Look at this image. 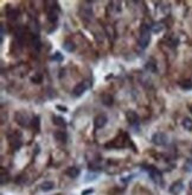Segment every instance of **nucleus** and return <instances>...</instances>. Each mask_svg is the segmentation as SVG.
<instances>
[{
  "instance_id": "nucleus-1",
  "label": "nucleus",
  "mask_w": 192,
  "mask_h": 195,
  "mask_svg": "<svg viewBox=\"0 0 192 195\" xmlns=\"http://www.w3.org/2000/svg\"><path fill=\"white\" fill-rule=\"evenodd\" d=\"M151 42V36H149V29L146 25H142L141 27V36L139 38V45L141 49H146Z\"/></svg>"
},
{
  "instance_id": "nucleus-2",
  "label": "nucleus",
  "mask_w": 192,
  "mask_h": 195,
  "mask_svg": "<svg viewBox=\"0 0 192 195\" xmlns=\"http://www.w3.org/2000/svg\"><path fill=\"white\" fill-rule=\"evenodd\" d=\"M14 119H16V121H17V124L19 126H21V127H28V125L31 124V119H30V117H28V113H25V112H23V111H19L16 113L14 115Z\"/></svg>"
},
{
  "instance_id": "nucleus-3",
  "label": "nucleus",
  "mask_w": 192,
  "mask_h": 195,
  "mask_svg": "<svg viewBox=\"0 0 192 195\" xmlns=\"http://www.w3.org/2000/svg\"><path fill=\"white\" fill-rule=\"evenodd\" d=\"M168 142V137L163 132H156L152 136V143L156 144L158 146H161V145H166Z\"/></svg>"
},
{
  "instance_id": "nucleus-4",
  "label": "nucleus",
  "mask_w": 192,
  "mask_h": 195,
  "mask_svg": "<svg viewBox=\"0 0 192 195\" xmlns=\"http://www.w3.org/2000/svg\"><path fill=\"white\" fill-rule=\"evenodd\" d=\"M126 118H127V121L129 123V125H132L134 127L139 125V115L137 114V112L129 109L126 112Z\"/></svg>"
},
{
  "instance_id": "nucleus-5",
  "label": "nucleus",
  "mask_w": 192,
  "mask_h": 195,
  "mask_svg": "<svg viewBox=\"0 0 192 195\" xmlns=\"http://www.w3.org/2000/svg\"><path fill=\"white\" fill-rule=\"evenodd\" d=\"M184 189V183L182 181H175L174 183H172L171 186H170V193L172 195H179L182 192H183Z\"/></svg>"
},
{
  "instance_id": "nucleus-6",
  "label": "nucleus",
  "mask_w": 192,
  "mask_h": 195,
  "mask_svg": "<svg viewBox=\"0 0 192 195\" xmlns=\"http://www.w3.org/2000/svg\"><path fill=\"white\" fill-rule=\"evenodd\" d=\"M148 174H149V176H151V178L156 182V183H158V185H160L161 183V180H163V176H161V173L158 170V169L156 168H152L148 170Z\"/></svg>"
},
{
  "instance_id": "nucleus-7",
  "label": "nucleus",
  "mask_w": 192,
  "mask_h": 195,
  "mask_svg": "<svg viewBox=\"0 0 192 195\" xmlns=\"http://www.w3.org/2000/svg\"><path fill=\"white\" fill-rule=\"evenodd\" d=\"M87 85L84 83V82H80V83H77L75 87H73V97H81L83 93L87 90Z\"/></svg>"
},
{
  "instance_id": "nucleus-8",
  "label": "nucleus",
  "mask_w": 192,
  "mask_h": 195,
  "mask_svg": "<svg viewBox=\"0 0 192 195\" xmlns=\"http://www.w3.org/2000/svg\"><path fill=\"white\" fill-rule=\"evenodd\" d=\"M107 121H108V118H107L104 114L97 115V117L94 119L95 129H102V127H104L106 124H107Z\"/></svg>"
},
{
  "instance_id": "nucleus-9",
  "label": "nucleus",
  "mask_w": 192,
  "mask_h": 195,
  "mask_svg": "<svg viewBox=\"0 0 192 195\" xmlns=\"http://www.w3.org/2000/svg\"><path fill=\"white\" fill-rule=\"evenodd\" d=\"M58 7H51L49 9L47 12V19L51 22V23H56L57 19H58Z\"/></svg>"
},
{
  "instance_id": "nucleus-10",
  "label": "nucleus",
  "mask_w": 192,
  "mask_h": 195,
  "mask_svg": "<svg viewBox=\"0 0 192 195\" xmlns=\"http://www.w3.org/2000/svg\"><path fill=\"white\" fill-rule=\"evenodd\" d=\"M54 137L56 138V141L61 143H66V141H68V134L65 131H56L54 133Z\"/></svg>"
},
{
  "instance_id": "nucleus-11",
  "label": "nucleus",
  "mask_w": 192,
  "mask_h": 195,
  "mask_svg": "<svg viewBox=\"0 0 192 195\" xmlns=\"http://www.w3.org/2000/svg\"><path fill=\"white\" fill-rule=\"evenodd\" d=\"M52 123L56 126H59V127H65L66 126V121L63 117H59V115H52Z\"/></svg>"
},
{
  "instance_id": "nucleus-12",
  "label": "nucleus",
  "mask_w": 192,
  "mask_h": 195,
  "mask_svg": "<svg viewBox=\"0 0 192 195\" xmlns=\"http://www.w3.org/2000/svg\"><path fill=\"white\" fill-rule=\"evenodd\" d=\"M65 174L70 178H76L80 175V169H77L76 167H70L65 170Z\"/></svg>"
},
{
  "instance_id": "nucleus-13",
  "label": "nucleus",
  "mask_w": 192,
  "mask_h": 195,
  "mask_svg": "<svg viewBox=\"0 0 192 195\" xmlns=\"http://www.w3.org/2000/svg\"><path fill=\"white\" fill-rule=\"evenodd\" d=\"M55 188V183L52 181H44L42 185H40V190L42 192H50Z\"/></svg>"
},
{
  "instance_id": "nucleus-14",
  "label": "nucleus",
  "mask_w": 192,
  "mask_h": 195,
  "mask_svg": "<svg viewBox=\"0 0 192 195\" xmlns=\"http://www.w3.org/2000/svg\"><path fill=\"white\" fill-rule=\"evenodd\" d=\"M6 16L9 18V20H17L19 17V11L17 9H9L7 12H6Z\"/></svg>"
},
{
  "instance_id": "nucleus-15",
  "label": "nucleus",
  "mask_w": 192,
  "mask_h": 195,
  "mask_svg": "<svg viewBox=\"0 0 192 195\" xmlns=\"http://www.w3.org/2000/svg\"><path fill=\"white\" fill-rule=\"evenodd\" d=\"M28 26H30L31 31H32L33 34L38 35V32H39L40 27H39V24H38V22H37L36 19H31V20H30V23H28Z\"/></svg>"
},
{
  "instance_id": "nucleus-16",
  "label": "nucleus",
  "mask_w": 192,
  "mask_h": 195,
  "mask_svg": "<svg viewBox=\"0 0 192 195\" xmlns=\"http://www.w3.org/2000/svg\"><path fill=\"white\" fill-rule=\"evenodd\" d=\"M32 46L36 49L37 51L40 50V48H42V42H40L39 36L38 35H35L33 37H32Z\"/></svg>"
},
{
  "instance_id": "nucleus-17",
  "label": "nucleus",
  "mask_w": 192,
  "mask_h": 195,
  "mask_svg": "<svg viewBox=\"0 0 192 195\" xmlns=\"http://www.w3.org/2000/svg\"><path fill=\"white\" fill-rule=\"evenodd\" d=\"M9 139H11V146H12V149H14V150H18L19 148H20V145H21L20 138L14 136L13 138H9Z\"/></svg>"
},
{
  "instance_id": "nucleus-18",
  "label": "nucleus",
  "mask_w": 192,
  "mask_h": 195,
  "mask_svg": "<svg viewBox=\"0 0 192 195\" xmlns=\"http://www.w3.org/2000/svg\"><path fill=\"white\" fill-rule=\"evenodd\" d=\"M63 49L68 53H73L75 50V44H73L71 41H65L63 44Z\"/></svg>"
},
{
  "instance_id": "nucleus-19",
  "label": "nucleus",
  "mask_w": 192,
  "mask_h": 195,
  "mask_svg": "<svg viewBox=\"0 0 192 195\" xmlns=\"http://www.w3.org/2000/svg\"><path fill=\"white\" fill-rule=\"evenodd\" d=\"M82 14L85 18H90L92 17V9L90 6H82V10H81Z\"/></svg>"
},
{
  "instance_id": "nucleus-20",
  "label": "nucleus",
  "mask_w": 192,
  "mask_h": 195,
  "mask_svg": "<svg viewBox=\"0 0 192 195\" xmlns=\"http://www.w3.org/2000/svg\"><path fill=\"white\" fill-rule=\"evenodd\" d=\"M102 101H103V104L106 106H111L113 105V97L110 94H104L102 97Z\"/></svg>"
},
{
  "instance_id": "nucleus-21",
  "label": "nucleus",
  "mask_w": 192,
  "mask_h": 195,
  "mask_svg": "<svg viewBox=\"0 0 192 195\" xmlns=\"http://www.w3.org/2000/svg\"><path fill=\"white\" fill-rule=\"evenodd\" d=\"M179 86H180L183 89H185V90L192 89V81L191 80H184L179 83Z\"/></svg>"
},
{
  "instance_id": "nucleus-22",
  "label": "nucleus",
  "mask_w": 192,
  "mask_h": 195,
  "mask_svg": "<svg viewBox=\"0 0 192 195\" xmlns=\"http://www.w3.org/2000/svg\"><path fill=\"white\" fill-rule=\"evenodd\" d=\"M163 29H164V25H163L161 23H156V24H153V26H152V32H153V34H160V32L163 31Z\"/></svg>"
},
{
  "instance_id": "nucleus-23",
  "label": "nucleus",
  "mask_w": 192,
  "mask_h": 195,
  "mask_svg": "<svg viewBox=\"0 0 192 195\" xmlns=\"http://www.w3.org/2000/svg\"><path fill=\"white\" fill-rule=\"evenodd\" d=\"M39 120H40V119H39V117L36 115V117L32 119V121H31V124H32V126H33V129L36 130L37 132H38V131H39V129H40V127H39V126H40V121H39Z\"/></svg>"
},
{
  "instance_id": "nucleus-24",
  "label": "nucleus",
  "mask_w": 192,
  "mask_h": 195,
  "mask_svg": "<svg viewBox=\"0 0 192 195\" xmlns=\"http://www.w3.org/2000/svg\"><path fill=\"white\" fill-rule=\"evenodd\" d=\"M183 127L184 129H186V130H192V120L190 118H185L183 120Z\"/></svg>"
},
{
  "instance_id": "nucleus-25",
  "label": "nucleus",
  "mask_w": 192,
  "mask_h": 195,
  "mask_svg": "<svg viewBox=\"0 0 192 195\" xmlns=\"http://www.w3.org/2000/svg\"><path fill=\"white\" fill-rule=\"evenodd\" d=\"M51 60L52 61H57V62H61V61H63V55H61V53H55L52 56H51Z\"/></svg>"
},
{
  "instance_id": "nucleus-26",
  "label": "nucleus",
  "mask_w": 192,
  "mask_h": 195,
  "mask_svg": "<svg viewBox=\"0 0 192 195\" xmlns=\"http://www.w3.org/2000/svg\"><path fill=\"white\" fill-rule=\"evenodd\" d=\"M146 69H148V70H151V71H156V64H154V62H153V61H152V62H147Z\"/></svg>"
},
{
  "instance_id": "nucleus-27",
  "label": "nucleus",
  "mask_w": 192,
  "mask_h": 195,
  "mask_svg": "<svg viewBox=\"0 0 192 195\" xmlns=\"http://www.w3.org/2000/svg\"><path fill=\"white\" fill-rule=\"evenodd\" d=\"M184 168L186 171H192V161L189 160L186 163H185V165H184Z\"/></svg>"
},
{
  "instance_id": "nucleus-28",
  "label": "nucleus",
  "mask_w": 192,
  "mask_h": 195,
  "mask_svg": "<svg viewBox=\"0 0 192 195\" xmlns=\"http://www.w3.org/2000/svg\"><path fill=\"white\" fill-rule=\"evenodd\" d=\"M31 80H32V82H35V83H39V82H40V80H42V76H40L39 74H37L36 78H32Z\"/></svg>"
},
{
  "instance_id": "nucleus-29",
  "label": "nucleus",
  "mask_w": 192,
  "mask_h": 195,
  "mask_svg": "<svg viewBox=\"0 0 192 195\" xmlns=\"http://www.w3.org/2000/svg\"><path fill=\"white\" fill-rule=\"evenodd\" d=\"M57 109H59V111H64V112H66V111H68V108H66V107H64V106H59V105L57 106Z\"/></svg>"
},
{
  "instance_id": "nucleus-30",
  "label": "nucleus",
  "mask_w": 192,
  "mask_h": 195,
  "mask_svg": "<svg viewBox=\"0 0 192 195\" xmlns=\"http://www.w3.org/2000/svg\"><path fill=\"white\" fill-rule=\"evenodd\" d=\"M90 193H92V189H89V190H85V192H83V193H82V195L90 194Z\"/></svg>"
},
{
  "instance_id": "nucleus-31",
  "label": "nucleus",
  "mask_w": 192,
  "mask_h": 195,
  "mask_svg": "<svg viewBox=\"0 0 192 195\" xmlns=\"http://www.w3.org/2000/svg\"><path fill=\"white\" fill-rule=\"evenodd\" d=\"M190 188H191V189H192V181H191V182H190Z\"/></svg>"
},
{
  "instance_id": "nucleus-32",
  "label": "nucleus",
  "mask_w": 192,
  "mask_h": 195,
  "mask_svg": "<svg viewBox=\"0 0 192 195\" xmlns=\"http://www.w3.org/2000/svg\"><path fill=\"white\" fill-rule=\"evenodd\" d=\"M190 111H191V113H192V105L190 106Z\"/></svg>"
}]
</instances>
